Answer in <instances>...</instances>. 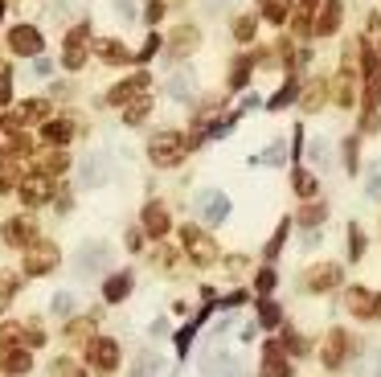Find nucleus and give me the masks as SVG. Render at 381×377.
<instances>
[{"label":"nucleus","mask_w":381,"mask_h":377,"mask_svg":"<svg viewBox=\"0 0 381 377\" xmlns=\"http://www.w3.org/2000/svg\"><path fill=\"white\" fill-rule=\"evenodd\" d=\"M57 259H62L57 242H49V238H37V242H29V246H25V255H21V271H25L29 279H41V275H53Z\"/></svg>","instance_id":"3"},{"label":"nucleus","mask_w":381,"mask_h":377,"mask_svg":"<svg viewBox=\"0 0 381 377\" xmlns=\"http://www.w3.org/2000/svg\"><path fill=\"white\" fill-rule=\"evenodd\" d=\"M86 37H90V21H82V25H74L66 33V49H62V66L66 70H82L86 66Z\"/></svg>","instance_id":"7"},{"label":"nucleus","mask_w":381,"mask_h":377,"mask_svg":"<svg viewBox=\"0 0 381 377\" xmlns=\"http://www.w3.org/2000/svg\"><path fill=\"white\" fill-rule=\"evenodd\" d=\"M140 246H144V234H140V230H131V234H127V250H140Z\"/></svg>","instance_id":"51"},{"label":"nucleus","mask_w":381,"mask_h":377,"mask_svg":"<svg viewBox=\"0 0 381 377\" xmlns=\"http://www.w3.org/2000/svg\"><path fill=\"white\" fill-rule=\"evenodd\" d=\"M90 324H94V320H70V324H66V337H70V341H82V337H90Z\"/></svg>","instance_id":"42"},{"label":"nucleus","mask_w":381,"mask_h":377,"mask_svg":"<svg viewBox=\"0 0 381 377\" xmlns=\"http://www.w3.org/2000/svg\"><path fill=\"white\" fill-rule=\"evenodd\" d=\"M259 8H263V16L271 25H283L291 16V0H259Z\"/></svg>","instance_id":"28"},{"label":"nucleus","mask_w":381,"mask_h":377,"mask_svg":"<svg viewBox=\"0 0 381 377\" xmlns=\"http://www.w3.org/2000/svg\"><path fill=\"white\" fill-rule=\"evenodd\" d=\"M283 242H287V222H283V226H279V230H275V238H271V242H267V259H275V255H279V250H283Z\"/></svg>","instance_id":"44"},{"label":"nucleus","mask_w":381,"mask_h":377,"mask_svg":"<svg viewBox=\"0 0 381 377\" xmlns=\"http://www.w3.org/2000/svg\"><path fill=\"white\" fill-rule=\"evenodd\" d=\"M74 377H82V374H74Z\"/></svg>","instance_id":"54"},{"label":"nucleus","mask_w":381,"mask_h":377,"mask_svg":"<svg viewBox=\"0 0 381 377\" xmlns=\"http://www.w3.org/2000/svg\"><path fill=\"white\" fill-rule=\"evenodd\" d=\"M16 197H21V205H29V209L45 205V201L53 197V177H45V172L21 177V185H16Z\"/></svg>","instance_id":"5"},{"label":"nucleus","mask_w":381,"mask_h":377,"mask_svg":"<svg viewBox=\"0 0 381 377\" xmlns=\"http://www.w3.org/2000/svg\"><path fill=\"white\" fill-rule=\"evenodd\" d=\"M295 90H300V82H295V78H287V82H283V86H279V90L271 94V103H267V107H271V111H279V107H287V103L295 99Z\"/></svg>","instance_id":"32"},{"label":"nucleus","mask_w":381,"mask_h":377,"mask_svg":"<svg viewBox=\"0 0 381 377\" xmlns=\"http://www.w3.org/2000/svg\"><path fill=\"white\" fill-rule=\"evenodd\" d=\"M49 70H53V62H49V57H37V66H33V74H37V78H45Z\"/></svg>","instance_id":"50"},{"label":"nucleus","mask_w":381,"mask_h":377,"mask_svg":"<svg viewBox=\"0 0 381 377\" xmlns=\"http://www.w3.org/2000/svg\"><path fill=\"white\" fill-rule=\"evenodd\" d=\"M148 86H152V78H148V74H131V78H123V82H115V86H111L107 103H115V107H127V103L144 99V94H148Z\"/></svg>","instance_id":"11"},{"label":"nucleus","mask_w":381,"mask_h":377,"mask_svg":"<svg viewBox=\"0 0 381 377\" xmlns=\"http://www.w3.org/2000/svg\"><path fill=\"white\" fill-rule=\"evenodd\" d=\"M308 156L316 160V168H328V164H332V156H328V144H324V140H312V148H308Z\"/></svg>","instance_id":"39"},{"label":"nucleus","mask_w":381,"mask_h":377,"mask_svg":"<svg viewBox=\"0 0 381 377\" xmlns=\"http://www.w3.org/2000/svg\"><path fill=\"white\" fill-rule=\"evenodd\" d=\"M291 189H295L304 201H312V197H316V189H320V181H316L308 168H295V172H291Z\"/></svg>","instance_id":"25"},{"label":"nucleus","mask_w":381,"mask_h":377,"mask_svg":"<svg viewBox=\"0 0 381 377\" xmlns=\"http://www.w3.org/2000/svg\"><path fill=\"white\" fill-rule=\"evenodd\" d=\"M365 193H369L373 201H378V197H381V164H378V168H373V177H369V185H365Z\"/></svg>","instance_id":"48"},{"label":"nucleus","mask_w":381,"mask_h":377,"mask_svg":"<svg viewBox=\"0 0 381 377\" xmlns=\"http://www.w3.org/2000/svg\"><path fill=\"white\" fill-rule=\"evenodd\" d=\"M168 94H172V99H189V94H193V78H189V74H172Z\"/></svg>","instance_id":"37"},{"label":"nucleus","mask_w":381,"mask_h":377,"mask_svg":"<svg viewBox=\"0 0 381 377\" xmlns=\"http://www.w3.org/2000/svg\"><path fill=\"white\" fill-rule=\"evenodd\" d=\"M378 377H381V357H378Z\"/></svg>","instance_id":"53"},{"label":"nucleus","mask_w":381,"mask_h":377,"mask_svg":"<svg viewBox=\"0 0 381 377\" xmlns=\"http://www.w3.org/2000/svg\"><path fill=\"white\" fill-rule=\"evenodd\" d=\"M4 369H8L12 377L33 374V353H29V349H21V345H16V349H4Z\"/></svg>","instance_id":"21"},{"label":"nucleus","mask_w":381,"mask_h":377,"mask_svg":"<svg viewBox=\"0 0 381 377\" xmlns=\"http://www.w3.org/2000/svg\"><path fill=\"white\" fill-rule=\"evenodd\" d=\"M181 250L189 255L193 267H213L218 263V242L201 226H181Z\"/></svg>","instance_id":"2"},{"label":"nucleus","mask_w":381,"mask_h":377,"mask_svg":"<svg viewBox=\"0 0 381 377\" xmlns=\"http://www.w3.org/2000/svg\"><path fill=\"white\" fill-rule=\"evenodd\" d=\"M345 308H349L357 320H381V296L369 291V287H361V283L345 291Z\"/></svg>","instance_id":"6"},{"label":"nucleus","mask_w":381,"mask_h":377,"mask_svg":"<svg viewBox=\"0 0 381 377\" xmlns=\"http://www.w3.org/2000/svg\"><path fill=\"white\" fill-rule=\"evenodd\" d=\"M16 115H21V123H37V119L49 115V99H25V103L16 107Z\"/></svg>","instance_id":"24"},{"label":"nucleus","mask_w":381,"mask_h":377,"mask_svg":"<svg viewBox=\"0 0 381 377\" xmlns=\"http://www.w3.org/2000/svg\"><path fill=\"white\" fill-rule=\"evenodd\" d=\"M16 291H21V271H8V267H4V271H0V312L12 304Z\"/></svg>","instance_id":"26"},{"label":"nucleus","mask_w":381,"mask_h":377,"mask_svg":"<svg viewBox=\"0 0 381 377\" xmlns=\"http://www.w3.org/2000/svg\"><path fill=\"white\" fill-rule=\"evenodd\" d=\"M41 29L37 25H12L8 29V49L12 53H21V57H37L41 53Z\"/></svg>","instance_id":"9"},{"label":"nucleus","mask_w":381,"mask_h":377,"mask_svg":"<svg viewBox=\"0 0 381 377\" xmlns=\"http://www.w3.org/2000/svg\"><path fill=\"white\" fill-rule=\"evenodd\" d=\"M304 8H316V0H304Z\"/></svg>","instance_id":"52"},{"label":"nucleus","mask_w":381,"mask_h":377,"mask_svg":"<svg viewBox=\"0 0 381 377\" xmlns=\"http://www.w3.org/2000/svg\"><path fill=\"white\" fill-rule=\"evenodd\" d=\"M332 287H341V267L337 263H316V267L304 271V291L308 296H324Z\"/></svg>","instance_id":"8"},{"label":"nucleus","mask_w":381,"mask_h":377,"mask_svg":"<svg viewBox=\"0 0 381 377\" xmlns=\"http://www.w3.org/2000/svg\"><path fill=\"white\" fill-rule=\"evenodd\" d=\"M320 103H324V82H316V86L304 90V111H316Z\"/></svg>","instance_id":"40"},{"label":"nucleus","mask_w":381,"mask_h":377,"mask_svg":"<svg viewBox=\"0 0 381 377\" xmlns=\"http://www.w3.org/2000/svg\"><path fill=\"white\" fill-rule=\"evenodd\" d=\"M279 320H283V308H279L275 300H263V304H259V324H263V328H275Z\"/></svg>","instance_id":"33"},{"label":"nucleus","mask_w":381,"mask_h":377,"mask_svg":"<svg viewBox=\"0 0 381 377\" xmlns=\"http://www.w3.org/2000/svg\"><path fill=\"white\" fill-rule=\"evenodd\" d=\"M197 41H201L197 25H181V29L172 33V57H181V53H193V49H197Z\"/></svg>","instance_id":"22"},{"label":"nucleus","mask_w":381,"mask_h":377,"mask_svg":"<svg viewBox=\"0 0 381 377\" xmlns=\"http://www.w3.org/2000/svg\"><path fill=\"white\" fill-rule=\"evenodd\" d=\"M160 369H164V361H160V353H140L135 357V365H131V377H160Z\"/></svg>","instance_id":"23"},{"label":"nucleus","mask_w":381,"mask_h":377,"mask_svg":"<svg viewBox=\"0 0 381 377\" xmlns=\"http://www.w3.org/2000/svg\"><path fill=\"white\" fill-rule=\"evenodd\" d=\"M275 283H279V275L267 267V271H259V279H254V287H259V296H271L275 291Z\"/></svg>","instance_id":"41"},{"label":"nucleus","mask_w":381,"mask_h":377,"mask_svg":"<svg viewBox=\"0 0 381 377\" xmlns=\"http://www.w3.org/2000/svg\"><path fill=\"white\" fill-rule=\"evenodd\" d=\"M341 156H345V168H349V177L357 172V160H361V140H345L341 144Z\"/></svg>","instance_id":"35"},{"label":"nucleus","mask_w":381,"mask_h":377,"mask_svg":"<svg viewBox=\"0 0 381 377\" xmlns=\"http://www.w3.org/2000/svg\"><path fill=\"white\" fill-rule=\"evenodd\" d=\"M119 357H123V349H119L115 337H90V341H86V365L98 377L119 374Z\"/></svg>","instance_id":"4"},{"label":"nucleus","mask_w":381,"mask_h":377,"mask_svg":"<svg viewBox=\"0 0 381 377\" xmlns=\"http://www.w3.org/2000/svg\"><path fill=\"white\" fill-rule=\"evenodd\" d=\"M41 135H45V144H53V148H66V144L74 140V123H70V119H49V123L41 127Z\"/></svg>","instance_id":"20"},{"label":"nucleus","mask_w":381,"mask_h":377,"mask_svg":"<svg viewBox=\"0 0 381 377\" xmlns=\"http://www.w3.org/2000/svg\"><path fill=\"white\" fill-rule=\"evenodd\" d=\"M156 49H160V37H156V33H148V41H144V49H140V57H152Z\"/></svg>","instance_id":"49"},{"label":"nucleus","mask_w":381,"mask_h":377,"mask_svg":"<svg viewBox=\"0 0 381 377\" xmlns=\"http://www.w3.org/2000/svg\"><path fill=\"white\" fill-rule=\"evenodd\" d=\"M131 287H135V275H131V271H119V275H111V279L103 283V300H107V304H123V300L131 296Z\"/></svg>","instance_id":"18"},{"label":"nucleus","mask_w":381,"mask_h":377,"mask_svg":"<svg viewBox=\"0 0 381 377\" xmlns=\"http://www.w3.org/2000/svg\"><path fill=\"white\" fill-rule=\"evenodd\" d=\"M0 238H4V246H29V242H37V222L29 218V213H16V218H8L4 222V230H0Z\"/></svg>","instance_id":"10"},{"label":"nucleus","mask_w":381,"mask_h":377,"mask_svg":"<svg viewBox=\"0 0 381 377\" xmlns=\"http://www.w3.org/2000/svg\"><path fill=\"white\" fill-rule=\"evenodd\" d=\"M66 168H70V156H66L62 148H53V152H45V164H41V172H45V177H62Z\"/></svg>","instance_id":"30"},{"label":"nucleus","mask_w":381,"mask_h":377,"mask_svg":"<svg viewBox=\"0 0 381 377\" xmlns=\"http://www.w3.org/2000/svg\"><path fill=\"white\" fill-rule=\"evenodd\" d=\"M111 263V246L107 242H82L78 246V275H94Z\"/></svg>","instance_id":"13"},{"label":"nucleus","mask_w":381,"mask_h":377,"mask_svg":"<svg viewBox=\"0 0 381 377\" xmlns=\"http://www.w3.org/2000/svg\"><path fill=\"white\" fill-rule=\"evenodd\" d=\"M115 16L131 21V16H135V0H115Z\"/></svg>","instance_id":"47"},{"label":"nucleus","mask_w":381,"mask_h":377,"mask_svg":"<svg viewBox=\"0 0 381 377\" xmlns=\"http://www.w3.org/2000/svg\"><path fill=\"white\" fill-rule=\"evenodd\" d=\"M107 177H111V156H107V152H90V156L82 160V185L94 189V185H103Z\"/></svg>","instance_id":"15"},{"label":"nucleus","mask_w":381,"mask_h":377,"mask_svg":"<svg viewBox=\"0 0 381 377\" xmlns=\"http://www.w3.org/2000/svg\"><path fill=\"white\" fill-rule=\"evenodd\" d=\"M320 361H324V369H341V365L349 361V333H345V328H332V333L324 337Z\"/></svg>","instance_id":"12"},{"label":"nucleus","mask_w":381,"mask_h":377,"mask_svg":"<svg viewBox=\"0 0 381 377\" xmlns=\"http://www.w3.org/2000/svg\"><path fill=\"white\" fill-rule=\"evenodd\" d=\"M283 341H287V353H291V357H304V353H308V341H304L300 333H283Z\"/></svg>","instance_id":"43"},{"label":"nucleus","mask_w":381,"mask_h":377,"mask_svg":"<svg viewBox=\"0 0 381 377\" xmlns=\"http://www.w3.org/2000/svg\"><path fill=\"white\" fill-rule=\"evenodd\" d=\"M185 152H189V140H185L176 127H160V131H152V140H148V160H152L156 168H176V164L185 160Z\"/></svg>","instance_id":"1"},{"label":"nucleus","mask_w":381,"mask_h":377,"mask_svg":"<svg viewBox=\"0 0 381 377\" xmlns=\"http://www.w3.org/2000/svg\"><path fill=\"white\" fill-rule=\"evenodd\" d=\"M160 16H164V4H160V0H148V4H144V21H148V25H156Z\"/></svg>","instance_id":"45"},{"label":"nucleus","mask_w":381,"mask_h":377,"mask_svg":"<svg viewBox=\"0 0 381 377\" xmlns=\"http://www.w3.org/2000/svg\"><path fill=\"white\" fill-rule=\"evenodd\" d=\"M168 230H172L168 209H164L160 201H148V205H144V234H148V238H164Z\"/></svg>","instance_id":"16"},{"label":"nucleus","mask_w":381,"mask_h":377,"mask_svg":"<svg viewBox=\"0 0 381 377\" xmlns=\"http://www.w3.org/2000/svg\"><path fill=\"white\" fill-rule=\"evenodd\" d=\"M324 218H328V205H308V209L300 213V226H304V230H316Z\"/></svg>","instance_id":"36"},{"label":"nucleus","mask_w":381,"mask_h":377,"mask_svg":"<svg viewBox=\"0 0 381 377\" xmlns=\"http://www.w3.org/2000/svg\"><path fill=\"white\" fill-rule=\"evenodd\" d=\"M197 209H201L205 222H226V218H230V197L205 189V193H197Z\"/></svg>","instance_id":"14"},{"label":"nucleus","mask_w":381,"mask_h":377,"mask_svg":"<svg viewBox=\"0 0 381 377\" xmlns=\"http://www.w3.org/2000/svg\"><path fill=\"white\" fill-rule=\"evenodd\" d=\"M246 267H250V263H246L242 255H230V259H226V271H230L234 279H238V275H246Z\"/></svg>","instance_id":"46"},{"label":"nucleus","mask_w":381,"mask_h":377,"mask_svg":"<svg viewBox=\"0 0 381 377\" xmlns=\"http://www.w3.org/2000/svg\"><path fill=\"white\" fill-rule=\"evenodd\" d=\"M49 312H53V316H70V312H74V296H70V291H57V296L49 300Z\"/></svg>","instance_id":"38"},{"label":"nucleus","mask_w":381,"mask_h":377,"mask_svg":"<svg viewBox=\"0 0 381 377\" xmlns=\"http://www.w3.org/2000/svg\"><path fill=\"white\" fill-rule=\"evenodd\" d=\"M94 49H98V57H103L107 66H119V62H131V49H127L123 41H115V37H103V41H94Z\"/></svg>","instance_id":"19"},{"label":"nucleus","mask_w":381,"mask_h":377,"mask_svg":"<svg viewBox=\"0 0 381 377\" xmlns=\"http://www.w3.org/2000/svg\"><path fill=\"white\" fill-rule=\"evenodd\" d=\"M250 66H254V62H250V53H242V57H234V62H230V86H234V90L250 82Z\"/></svg>","instance_id":"29"},{"label":"nucleus","mask_w":381,"mask_h":377,"mask_svg":"<svg viewBox=\"0 0 381 377\" xmlns=\"http://www.w3.org/2000/svg\"><path fill=\"white\" fill-rule=\"evenodd\" d=\"M341 16H345V0H324L320 21L312 25V33H316V37H332V33L341 29Z\"/></svg>","instance_id":"17"},{"label":"nucleus","mask_w":381,"mask_h":377,"mask_svg":"<svg viewBox=\"0 0 381 377\" xmlns=\"http://www.w3.org/2000/svg\"><path fill=\"white\" fill-rule=\"evenodd\" d=\"M254 33H259V21H254L250 12H242V16L234 21V37H238V41L246 45V41H254Z\"/></svg>","instance_id":"31"},{"label":"nucleus","mask_w":381,"mask_h":377,"mask_svg":"<svg viewBox=\"0 0 381 377\" xmlns=\"http://www.w3.org/2000/svg\"><path fill=\"white\" fill-rule=\"evenodd\" d=\"M361 255H365V234H361L357 222H349V259L361 263Z\"/></svg>","instance_id":"34"},{"label":"nucleus","mask_w":381,"mask_h":377,"mask_svg":"<svg viewBox=\"0 0 381 377\" xmlns=\"http://www.w3.org/2000/svg\"><path fill=\"white\" fill-rule=\"evenodd\" d=\"M148 111H152V99L144 94V99H135V103L123 107V123H127V127H140V123L148 119Z\"/></svg>","instance_id":"27"}]
</instances>
